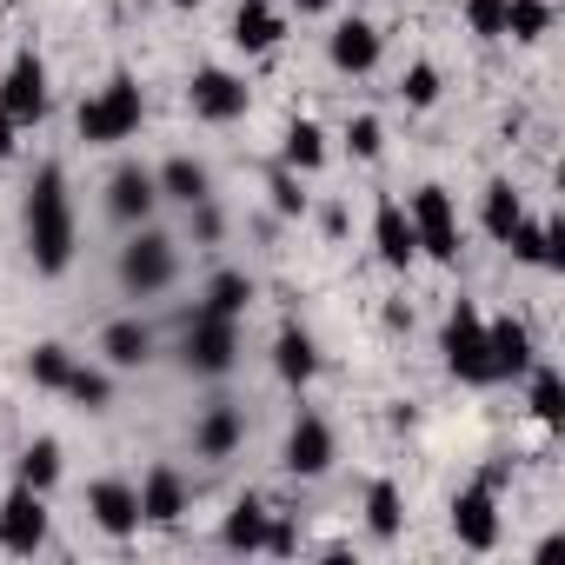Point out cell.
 <instances>
[{"label":"cell","mask_w":565,"mask_h":565,"mask_svg":"<svg viewBox=\"0 0 565 565\" xmlns=\"http://www.w3.org/2000/svg\"><path fill=\"white\" fill-rule=\"evenodd\" d=\"M28 253H34V273L47 279L74 266V200L61 167H41L28 186Z\"/></svg>","instance_id":"6da1fadb"},{"label":"cell","mask_w":565,"mask_h":565,"mask_svg":"<svg viewBox=\"0 0 565 565\" xmlns=\"http://www.w3.org/2000/svg\"><path fill=\"white\" fill-rule=\"evenodd\" d=\"M140 120H147V100H140V81H134V74H114L94 100H81V140H87V147L134 140Z\"/></svg>","instance_id":"7a4b0ae2"},{"label":"cell","mask_w":565,"mask_h":565,"mask_svg":"<svg viewBox=\"0 0 565 565\" xmlns=\"http://www.w3.org/2000/svg\"><path fill=\"white\" fill-rule=\"evenodd\" d=\"M439 353H446V373L466 380V386H492V360H486V313L472 300H459L446 313V333H439Z\"/></svg>","instance_id":"3957f363"},{"label":"cell","mask_w":565,"mask_h":565,"mask_svg":"<svg viewBox=\"0 0 565 565\" xmlns=\"http://www.w3.org/2000/svg\"><path fill=\"white\" fill-rule=\"evenodd\" d=\"M173 273H180V253H173L167 233H147V226H140V233L120 246V287H127L134 300L167 294V287H173Z\"/></svg>","instance_id":"277c9868"},{"label":"cell","mask_w":565,"mask_h":565,"mask_svg":"<svg viewBox=\"0 0 565 565\" xmlns=\"http://www.w3.org/2000/svg\"><path fill=\"white\" fill-rule=\"evenodd\" d=\"M406 220H413V239H419L426 259L459 266V213H452V193L446 186H419L406 200Z\"/></svg>","instance_id":"5b68a950"},{"label":"cell","mask_w":565,"mask_h":565,"mask_svg":"<svg viewBox=\"0 0 565 565\" xmlns=\"http://www.w3.org/2000/svg\"><path fill=\"white\" fill-rule=\"evenodd\" d=\"M233 360H239V320H220L200 307L186 320V373L220 380V373H233Z\"/></svg>","instance_id":"8992f818"},{"label":"cell","mask_w":565,"mask_h":565,"mask_svg":"<svg viewBox=\"0 0 565 565\" xmlns=\"http://www.w3.org/2000/svg\"><path fill=\"white\" fill-rule=\"evenodd\" d=\"M0 545H8L14 558H34L47 545V492L14 479V492L0 499Z\"/></svg>","instance_id":"52a82bcc"},{"label":"cell","mask_w":565,"mask_h":565,"mask_svg":"<svg viewBox=\"0 0 565 565\" xmlns=\"http://www.w3.org/2000/svg\"><path fill=\"white\" fill-rule=\"evenodd\" d=\"M0 114H8L14 127H34L47 114V67H41L34 47H21L8 61V74H0Z\"/></svg>","instance_id":"ba28073f"},{"label":"cell","mask_w":565,"mask_h":565,"mask_svg":"<svg viewBox=\"0 0 565 565\" xmlns=\"http://www.w3.org/2000/svg\"><path fill=\"white\" fill-rule=\"evenodd\" d=\"M246 81L239 74H226V67H200L193 81H186V107H193V120H213V127H226V120H239L246 114Z\"/></svg>","instance_id":"9c48e42d"},{"label":"cell","mask_w":565,"mask_h":565,"mask_svg":"<svg viewBox=\"0 0 565 565\" xmlns=\"http://www.w3.org/2000/svg\"><path fill=\"white\" fill-rule=\"evenodd\" d=\"M452 539L466 552H492L499 545V492L486 479H472L459 499H452Z\"/></svg>","instance_id":"30bf717a"},{"label":"cell","mask_w":565,"mask_h":565,"mask_svg":"<svg viewBox=\"0 0 565 565\" xmlns=\"http://www.w3.org/2000/svg\"><path fill=\"white\" fill-rule=\"evenodd\" d=\"M333 466V426L320 413H300L294 433H287V472L294 479H320Z\"/></svg>","instance_id":"8fae6325"},{"label":"cell","mask_w":565,"mask_h":565,"mask_svg":"<svg viewBox=\"0 0 565 565\" xmlns=\"http://www.w3.org/2000/svg\"><path fill=\"white\" fill-rule=\"evenodd\" d=\"M153 206H160V180H153L147 167H120V173L107 180V213H114L120 226H147Z\"/></svg>","instance_id":"7c38bea8"},{"label":"cell","mask_w":565,"mask_h":565,"mask_svg":"<svg viewBox=\"0 0 565 565\" xmlns=\"http://www.w3.org/2000/svg\"><path fill=\"white\" fill-rule=\"evenodd\" d=\"M486 360H492V386L499 380H525V366H532V333H525V320H486Z\"/></svg>","instance_id":"4fadbf2b"},{"label":"cell","mask_w":565,"mask_h":565,"mask_svg":"<svg viewBox=\"0 0 565 565\" xmlns=\"http://www.w3.org/2000/svg\"><path fill=\"white\" fill-rule=\"evenodd\" d=\"M87 512H94V525L114 532V539L140 532V492H134L127 479H94V486H87Z\"/></svg>","instance_id":"5bb4252c"},{"label":"cell","mask_w":565,"mask_h":565,"mask_svg":"<svg viewBox=\"0 0 565 565\" xmlns=\"http://www.w3.org/2000/svg\"><path fill=\"white\" fill-rule=\"evenodd\" d=\"M380 47H386V41H380V28L353 14V21H340V28H333L327 61H333L340 74H373V67H380Z\"/></svg>","instance_id":"9a60e30c"},{"label":"cell","mask_w":565,"mask_h":565,"mask_svg":"<svg viewBox=\"0 0 565 565\" xmlns=\"http://www.w3.org/2000/svg\"><path fill=\"white\" fill-rule=\"evenodd\" d=\"M134 492H140V525H180V512H186V479H180L173 466H153Z\"/></svg>","instance_id":"2e32d148"},{"label":"cell","mask_w":565,"mask_h":565,"mask_svg":"<svg viewBox=\"0 0 565 565\" xmlns=\"http://www.w3.org/2000/svg\"><path fill=\"white\" fill-rule=\"evenodd\" d=\"M373 246H380V259H386L393 273H406V266L419 259V239H413V220H406L399 200H380V213H373Z\"/></svg>","instance_id":"e0dca14e"},{"label":"cell","mask_w":565,"mask_h":565,"mask_svg":"<svg viewBox=\"0 0 565 565\" xmlns=\"http://www.w3.org/2000/svg\"><path fill=\"white\" fill-rule=\"evenodd\" d=\"M505 246H512V259H525V266H565V226H552V220L519 213V226L505 233Z\"/></svg>","instance_id":"ac0fdd59"},{"label":"cell","mask_w":565,"mask_h":565,"mask_svg":"<svg viewBox=\"0 0 565 565\" xmlns=\"http://www.w3.org/2000/svg\"><path fill=\"white\" fill-rule=\"evenodd\" d=\"M239 439H246V413L239 406H206L200 413V426H193V452L200 459H226V452H239Z\"/></svg>","instance_id":"d6986e66"},{"label":"cell","mask_w":565,"mask_h":565,"mask_svg":"<svg viewBox=\"0 0 565 565\" xmlns=\"http://www.w3.org/2000/svg\"><path fill=\"white\" fill-rule=\"evenodd\" d=\"M273 366H279V380H287V386H313V373H320L313 333L287 320V327H279V340H273Z\"/></svg>","instance_id":"ffe728a7"},{"label":"cell","mask_w":565,"mask_h":565,"mask_svg":"<svg viewBox=\"0 0 565 565\" xmlns=\"http://www.w3.org/2000/svg\"><path fill=\"white\" fill-rule=\"evenodd\" d=\"M279 34H287V14H279L273 0H239V14H233V41H239L246 54L279 47Z\"/></svg>","instance_id":"44dd1931"},{"label":"cell","mask_w":565,"mask_h":565,"mask_svg":"<svg viewBox=\"0 0 565 565\" xmlns=\"http://www.w3.org/2000/svg\"><path fill=\"white\" fill-rule=\"evenodd\" d=\"M100 353H107V366L134 373V366L153 360V327H147V320H114V327L100 333Z\"/></svg>","instance_id":"7402d4cb"},{"label":"cell","mask_w":565,"mask_h":565,"mask_svg":"<svg viewBox=\"0 0 565 565\" xmlns=\"http://www.w3.org/2000/svg\"><path fill=\"white\" fill-rule=\"evenodd\" d=\"M153 180H160V200H180V206H193V200H206V193H213V180H206V167H200L193 153H173Z\"/></svg>","instance_id":"603a6c76"},{"label":"cell","mask_w":565,"mask_h":565,"mask_svg":"<svg viewBox=\"0 0 565 565\" xmlns=\"http://www.w3.org/2000/svg\"><path fill=\"white\" fill-rule=\"evenodd\" d=\"M266 525H273V512L246 492V499H233V512H226V525H220V539L233 545V552H259L266 545Z\"/></svg>","instance_id":"cb8c5ba5"},{"label":"cell","mask_w":565,"mask_h":565,"mask_svg":"<svg viewBox=\"0 0 565 565\" xmlns=\"http://www.w3.org/2000/svg\"><path fill=\"white\" fill-rule=\"evenodd\" d=\"M525 386H532V419H539L545 433H558V426H565V380L532 360V366H525Z\"/></svg>","instance_id":"d4e9b609"},{"label":"cell","mask_w":565,"mask_h":565,"mask_svg":"<svg viewBox=\"0 0 565 565\" xmlns=\"http://www.w3.org/2000/svg\"><path fill=\"white\" fill-rule=\"evenodd\" d=\"M366 525H373V539H399V525H406V499H399L393 479H373V486H366Z\"/></svg>","instance_id":"484cf974"},{"label":"cell","mask_w":565,"mask_h":565,"mask_svg":"<svg viewBox=\"0 0 565 565\" xmlns=\"http://www.w3.org/2000/svg\"><path fill=\"white\" fill-rule=\"evenodd\" d=\"M246 307H253V279H246V273H213V279H206V313L239 320Z\"/></svg>","instance_id":"4316f807"},{"label":"cell","mask_w":565,"mask_h":565,"mask_svg":"<svg viewBox=\"0 0 565 565\" xmlns=\"http://www.w3.org/2000/svg\"><path fill=\"white\" fill-rule=\"evenodd\" d=\"M505 34L512 41H545L552 34V0H505Z\"/></svg>","instance_id":"83f0119b"},{"label":"cell","mask_w":565,"mask_h":565,"mask_svg":"<svg viewBox=\"0 0 565 565\" xmlns=\"http://www.w3.org/2000/svg\"><path fill=\"white\" fill-rule=\"evenodd\" d=\"M287 167H294V173L327 167V134H320L313 120H294V127H287Z\"/></svg>","instance_id":"f1b7e54d"},{"label":"cell","mask_w":565,"mask_h":565,"mask_svg":"<svg viewBox=\"0 0 565 565\" xmlns=\"http://www.w3.org/2000/svg\"><path fill=\"white\" fill-rule=\"evenodd\" d=\"M519 213H525V200L512 193V180H492V186H486V233H492L499 246H505V233L519 226Z\"/></svg>","instance_id":"f546056e"},{"label":"cell","mask_w":565,"mask_h":565,"mask_svg":"<svg viewBox=\"0 0 565 565\" xmlns=\"http://www.w3.org/2000/svg\"><path fill=\"white\" fill-rule=\"evenodd\" d=\"M28 373H34V386L61 393V386H67V373H74V353L47 340V347H34V353H28Z\"/></svg>","instance_id":"4dcf8cb0"},{"label":"cell","mask_w":565,"mask_h":565,"mask_svg":"<svg viewBox=\"0 0 565 565\" xmlns=\"http://www.w3.org/2000/svg\"><path fill=\"white\" fill-rule=\"evenodd\" d=\"M61 393H67L74 406H87V413H100V406H114V380H107V373H94V366H74Z\"/></svg>","instance_id":"1f68e13d"},{"label":"cell","mask_w":565,"mask_h":565,"mask_svg":"<svg viewBox=\"0 0 565 565\" xmlns=\"http://www.w3.org/2000/svg\"><path fill=\"white\" fill-rule=\"evenodd\" d=\"M54 479H61V446H54V439H34V446L21 452V486L47 492Z\"/></svg>","instance_id":"d6a6232c"},{"label":"cell","mask_w":565,"mask_h":565,"mask_svg":"<svg viewBox=\"0 0 565 565\" xmlns=\"http://www.w3.org/2000/svg\"><path fill=\"white\" fill-rule=\"evenodd\" d=\"M399 100H406V107H433V100H439V67H433V61H413L406 81H399Z\"/></svg>","instance_id":"836d02e7"},{"label":"cell","mask_w":565,"mask_h":565,"mask_svg":"<svg viewBox=\"0 0 565 565\" xmlns=\"http://www.w3.org/2000/svg\"><path fill=\"white\" fill-rule=\"evenodd\" d=\"M347 147H353L360 160H380V153H386V127H380L373 114H353V120H347Z\"/></svg>","instance_id":"e575fe53"},{"label":"cell","mask_w":565,"mask_h":565,"mask_svg":"<svg viewBox=\"0 0 565 565\" xmlns=\"http://www.w3.org/2000/svg\"><path fill=\"white\" fill-rule=\"evenodd\" d=\"M466 28L479 41H505V0H466Z\"/></svg>","instance_id":"d590c367"},{"label":"cell","mask_w":565,"mask_h":565,"mask_svg":"<svg viewBox=\"0 0 565 565\" xmlns=\"http://www.w3.org/2000/svg\"><path fill=\"white\" fill-rule=\"evenodd\" d=\"M273 206H279V213H307V193H300L294 167H279V173H273Z\"/></svg>","instance_id":"8d00e7d4"},{"label":"cell","mask_w":565,"mask_h":565,"mask_svg":"<svg viewBox=\"0 0 565 565\" xmlns=\"http://www.w3.org/2000/svg\"><path fill=\"white\" fill-rule=\"evenodd\" d=\"M193 233H200V239H220V213H213V200H193Z\"/></svg>","instance_id":"74e56055"},{"label":"cell","mask_w":565,"mask_h":565,"mask_svg":"<svg viewBox=\"0 0 565 565\" xmlns=\"http://www.w3.org/2000/svg\"><path fill=\"white\" fill-rule=\"evenodd\" d=\"M14 134H21V127H14L8 114H0V160H8V153H14Z\"/></svg>","instance_id":"f35d334b"},{"label":"cell","mask_w":565,"mask_h":565,"mask_svg":"<svg viewBox=\"0 0 565 565\" xmlns=\"http://www.w3.org/2000/svg\"><path fill=\"white\" fill-rule=\"evenodd\" d=\"M294 8H300V14H327V8H333V0H294Z\"/></svg>","instance_id":"ab89813d"},{"label":"cell","mask_w":565,"mask_h":565,"mask_svg":"<svg viewBox=\"0 0 565 565\" xmlns=\"http://www.w3.org/2000/svg\"><path fill=\"white\" fill-rule=\"evenodd\" d=\"M173 8H200V0H173Z\"/></svg>","instance_id":"60d3db41"}]
</instances>
